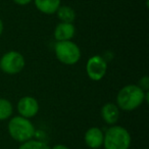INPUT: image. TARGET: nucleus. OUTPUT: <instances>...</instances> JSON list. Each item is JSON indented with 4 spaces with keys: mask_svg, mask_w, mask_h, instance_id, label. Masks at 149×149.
I'll use <instances>...</instances> for the list:
<instances>
[{
    "mask_svg": "<svg viewBox=\"0 0 149 149\" xmlns=\"http://www.w3.org/2000/svg\"><path fill=\"white\" fill-rule=\"evenodd\" d=\"M148 92H145L138 85H128L120 90L116 97L118 107L124 110H134L138 108L144 100H148Z\"/></svg>",
    "mask_w": 149,
    "mask_h": 149,
    "instance_id": "1",
    "label": "nucleus"
},
{
    "mask_svg": "<svg viewBox=\"0 0 149 149\" xmlns=\"http://www.w3.org/2000/svg\"><path fill=\"white\" fill-rule=\"evenodd\" d=\"M8 133L17 142H26L33 138L35 128L33 124L24 116H15L8 123Z\"/></svg>",
    "mask_w": 149,
    "mask_h": 149,
    "instance_id": "2",
    "label": "nucleus"
},
{
    "mask_svg": "<svg viewBox=\"0 0 149 149\" xmlns=\"http://www.w3.org/2000/svg\"><path fill=\"white\" fill-rule=\"evenodd\" d=\"M105 149H128L131 144L130 133L120 126H112L103 138Z\"/></svg>",
    "mask_w": 149,
    "mask_h": 149,
    "instance_id": "3",
    "label": "nucleus"
},
{
    "mask_svg": "<svg viewBox=\"0 0 149 149\" xmlns=\"http://www.w3.org/2000/svg\"><path fill=\"white\" fill-rule=\"evenodd\" d=\"M54 50L57 59L64 64H74L81 58V50L72 41H57Z\"/></svg>",
    "mask_w": 149,
    "mask_h": 149,
    "instance_id": "4",
    "label": "nucleus"
},
{
    "mask_svg": "<svg viewBox=\"0 0 149 149\" xmlns=\"http://www.w3.org/2000/svg\"><path fill=\"white\" fill-rule=\"evenodd\" d=\"M26 64L25 58L17 51H9L0 59V68L8 74H19Z\"/></svg>",
    "mask_w": 149,
    "mask_h": 149,
    "instance_id": "5",
    "label": "nucleus"
},
{
    "mask_svg": "<svg viewBox=\"0 0 149 149\" xmlns=\"http://www.w3.org/2000/svg\"><path fill=\"white\" fill-rule=\"evenodd\" d=\"M88 77L93 81H100L105 76L107 70V63L99 55H94L90 57L86 64Z\"/></svg>",
    "mask_w": 149,
    "mask_h": 149,
    "instance_id": "6",
    "label": "nucleus"
},
{
    "mask_svg": "<svg viewBox=\"0 0 149 149\" xmlns=\"http://www.w3.org/2000/svg\"><path fill=\"white\" fill-rule=\"evenodd\" d=\"M17 110H19L21 116H24L26 118H31L38 113L39 104L34 97L25 96L19 99V103H17Z\"/></svg>",
    "mask_w": 149,
    "mask_h": 149,
    "instance_id": "7",
    "label": "nucleus"
},
{
    "mask_svg": "<svg viewBox=\"0 0 149 149\" xmlns=\"http://www.w3.org/2000/svg\"><path fill=\"white\" fill-rule=\"evenodd\" d=\"M104 135L102 131L99 128H90L85 134V142L88 147L92 149L100 148L101 145L103 144Z\"/></svg>",
    "mask_w": 149,
    "mask_h": 149,
    "instance_id": "8",
    "label": "nucleus"
},
{
    "mask_svg": "<svg viewBox=\"0 0 149 149\" xmlns=\"http://www.w3.org/2000/svg\"><path fill=\"white\" fill-rule=\"evenodd\" d=\"M74 29L72 24L68 23H60L56 26L54 31V37L57 41H70L74 36Z\"/></svg>",
    "mask_w": 149,
    "mask_h": 149,
    "instance_id": "9",
    "label": "nucleus"
},
{
    "mask_svg": "<svg viewBox=\"0 0 149 149\" xmlns=\"http://www.w3.org/2000/svg\"><path fill=\"white\" fill-rule=\"evenodd\" d=\"M101 116L104 122L108 125H113L120 118V110L118 105L113 103H106L101 108Z\"/></svg>",
    "mask_w": 149,
    "mask_h": 149,
    "instance_id": "10",
    "label": "nucleus"
},
{
    "mask_svg": "<svg viewBox=\"0 0 149 149\" xmlns=\"http://www.w3.org/2000/svg\"><path fill=\"white\" fill-rule=\"evenodd\" d=\"M35 5L41 13L52 15L59 8L60 0H35Z\"/></svg>",
    "mask_w": 149,
    "mask_h": 149,
    "instance_id": "11",
    "label": "nucleus"
},
{
    "mask_svg": "<svg viewBox=\"0 0 149 149\" xmlns=\"http://www.w3.org/2000/svg\"><path fill=\"white\" fill-rule=\"evenodd\" d=\"M56 13L57 17L61 21V23L72 24L76 19V13L70 6H59Z\"/></svg>",
    "mask_w": 149,
    "mask_h": 149,
    "instance_id": "12",
    "label": "nucleus"
},
{
    "mask_svg": "<svg viewBox=\"0 0 149 149\" xmlns=\"http://www.w3.org/2000/svg\"><path fill=\"white\" fill-rule=\"evenodd\" d=\"M13 113V105L7 99L0 98V120H6Z\"/></svg>",
    "mask_w": 149,
    "mask_h": 149,
    "instance_id": "13",
    "label": "nucleus"
},
{
    "mask_svg": "<svg viewBox=\"0 0 149 149\" xmlns=\"http://www.w3.org/2000/svg\"><path fill=\"white\" fill-rule=\"evenodd\" d=\"M19 149H50L46 143L41 141L36 140H29L24 142V144Z\"/></svg>",
    "mask_w": 149,
    "mask_h": 149,
    "instance_id": "14",
    "label": "nucleus"
},
{
    "mask_svg": "<svg viewBox=\"0 0 149 149\" xmlns=\"http://www.w3.org/2000/svg\"><path fill=\"white\" fill-rule=\"evenodd\" d=\"M138 86L143 90V91L147 92V91H148V89H149V78L147 77V76L143 77L142 79L140 80V82H139Z\"/></svg>",
    "mask_w": 149,
    "mask_h": 149,
    "instance_id": "15",
    "label": "nucleus"
},
{
    "mask_svg": "<svg viewBox=\"0 0 149 149\" xmlns=\"http://www.w3.org/2000/svg\"><path fill=\"white\" fill-rule=\"evenodd\" d=\"M31 1H33V0H13V2L19 5H27V4H29Z\"/></svg>",
    "mask_w": 149,
    "mask_h": 149,
    "instance_id": "16",
    "label": "nucleus"
},
{
    "mask_svg": "<svg viewBox=\"0 0 149 149\" xmlns=\"http://www.w3.org/2000/svg\"><path fill=\"white\" fill-rule=\"evenodd\" d=\"M52 149H70V148H68V147H66L65 145L58 144V145H55V146L52 147Z\"/></svg>",
    "mask_w": 149,
    "mask_h": 149,
    "instance_id": "17",
    "label": "nucleus"
},
{
    "mask_svg": "<svg viewBox=\"0 0 149 149\" xmlns=\"http://www.w3.org/2000/svg\"><path fill=\"white\" fill-rule=\"evenodd\" d=\"M2 32H3V22L0 19V36H1Z\"/></svg>",
    "mask_w": 149,
    "mask_h": 149,
    "instance_id": "18",
    "label": "nucleus"
},
{
    "mask_svg": "<svg viewBox=\"0 0 149 149\" xmlns=\"http://www.w3.org/2000/svg\"><path fill=\"white\" fill-rule=\"evenodd\" d=\"M97 149H100V148H97Z\"/></svg>",
    "mask_w": 149,
    "mask_h": 149,
    "instance_id": "19",
    "label": "nucleus"
}]
</instances>
